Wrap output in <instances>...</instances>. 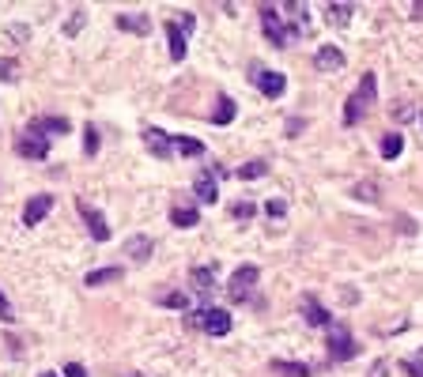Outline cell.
I'll use <instances>...</instances> for the list:
<instances>
[{
    "instance_id": "obj_1",
    "label": "cell",
    "mask_w": 423,
    "mask_h": 377,
    "mask_svg": "<svg viewBox=\"0 0 423 377\" xmlns=\"http://www.w3.org/2000/svg\"><path fill=\"white\" fill-rule=\"evenodd\" d=\"M257 264H242L234 275H231V283H227V294H231V302H246L249 294H254V283H257Z\"/></svg>"
},
{
    "instance_id": "obj_2",
    "label": "cell",
    "mask_w": 423,
    "mask_h": 377,
    "mask_svg": "<svg viewBox=\"0 0 423 377\" xmlns=\"http://www.w3.org/2000/svg\"><path fill=\"white\" fill-rule=\"evenodd\" d=\"M352 354H355L352 332L344 328V325H329V359H333V362H348Z\"/></svg>"
},
{
    "instance_id": "obj_3",
    "label": "cell",
    "mask_w": 423,
    "mask_h": 377,
    "mask_svg": "<svg viewBox=\"0 0 423 377\" xmlns=\"http://www.w3.org/2000/svg\"><path fill=\"white\" fill-rule=\"evenodd\" d=\"M193 325H201L208 336H227V332H231V313H227V309H201V313L193 317Z\"/></svg>"
},
{
    "instance_id": "obj_4",
    "label": "cell",
    "mask_w": 423,
    "mask_h": 377,
    "mask_svg": "<svg viewBox=\"0 0 423 377\" xmlns=\"http://www.w3.org/2000/svg\"><path fill=\"white\" fill-rule=\"evenodd\" d=\"M261 27H265V35H268V42H273L276 49L291 46V35L284 30V23H280V16L273 12V8H261Z\"/></svg>"
},
{
    "instance_id": "obj_5",
    "label": "cell",
    "mask_w": 423,
    "mask_h": 377,
    "mask_svg": "<svg viewBox=\"0 0 423 377\" xmlns=\"http://www.w3.org/2000/svg\"><path fill=\"white\" fill-rule=\"evenodd\" d=\"M254 83L261 87L265 98H280L287 91V76L284 72H265V68H254Z\"/></svg>"
},
{
    "instance_id": "obj_6",
    "label": "cell",
    "mask_w": 423,
    "mask_h": 377,
    "mask_svg": "<svg viewBox=\"0 0 423 377\" xmlns=\"http://www.w3.org/2000/svg\"><path fill=\"white\" fill-rule=\"evenodd\" d=\"M76 208H80V215L88 219V230H91V238H95V241H110V227H106L102 212H95L88 201H76Z\"/></svg>"
},
{
    "instance_id": "obj_7",
    "label": "cell",
    "mask_w": 423,
    "mask_h": 377,
    "mask_svg": "<svg viewBox=\"0 0 423 377\" xmlns=\"http://www.w3.org/2000/svg\"><path fill=\"white\" fill-rule=\"evenodd\" d=\"M16 155H23V159H46V155H49V140L35 136V132H23V136L16 140Z\"/></svg>"
},
{
    "instance_id": "obj_8",
    "label": "cell",
    "mask_w": 423,
    "mask_h": 377,
    "mask_svg": "<svg viewBox=\"0 0 423 377\" xmlns=\"http://www.w3.org/2000/svg\"><path fill=\"white\" fill-rule=\"evenodd\" d=\"M53 212V196L49 193H42V196H30L27 201V208H23V223L27 227H38L42 219H46Z\"/></svg>"
},
{
    "instance_id": "obj_9",
    "label": "cell",
    "mask_w": 423,
    "mask_h": 377,
    "mask_svg": "<svg viewBox=\"0 0 423 377\" xmlns=\"http://www.w3.org/2000/svg\"><path fill=\"white\" fill-rule=\"evenodd\" d=\"M302 317H306V325H314V328H329L333 325L329 309H325L314 294H302Z\"/></svg>"
},
{
    "instance_id": "obj_10",
    "label": "cell",
    "mask_w": 423,
    "mask_h": 377,
    "mask_svg": "<svg viewBox=\"0 0 423 377\" xmlns=\"http://www.w3.org/2000/svg\"><path fill=\"white\" fill-rule=\"evenodd\" d=\"M68 128H72V121H68V117H35L27 132H35V136L46 140V132H49V136H64Z\"/></svg>"
},
{
    "instance_id": "obj_11",
    "label": "cell",
    "mask_w": 423,
    "mask_h": 377,
    "mask_svg": "<svg viewBox=\"0 0 423 377\" xmlns=\"http://www.w3.org/2000/svg\"><path fill=\"white\" fill-rule=\"evenodd\" d=\"M144 143H148V151L155 155L159 162H167L170 155H174V143H170V136H167L162 128H148V132H144Z\"/></svg>"
},
{
    "instance_id": "obj_12",
    "label": "cell",
    "mask_w": 423,
    "mask_h": 377,
    "mask_svg": "<svg viewBox=\"0 0 423 377\" xmlns=\"http://www.w3.org/2000/svg\"><path fill=\"white\" fill-rule=\"evenodd\" d=\"M193 193H197V201H201V204H215V201H220V185H215L212 170L197 174V181H193Z\"/></svg>"
},
{
    "instance_id": "obj_13",
    "label": "cell",
    "mask_w": 423,
    "mask_h": 377,
    "mask_svg": "<svg viewBox=\"0 0 423 377\" xmlns=\"http://www.w3.org/2000/svg\"><path fill=\"white\" fill-rule=\"evenodd\" d=\"M117 27L129 30V35H151V16H144V12H121V16H117Z\"/></svg>"
},
{
    "instance_id": "obj_14",
    "label": "cell",
    "mask_w": 423,
    "mask_h": 377,
    "mask_svg": "<svg viewBox=\"0 0 423 377\" xmlns=\"http://www.w3.org/2000/svg\"><path fill=\"white\" fill-rule=\"evenodd\" d=\"M314 68H318V72H336V68H344V53L336 49V46H321L318 57H314Z\"/></svg>"
},
{
    "instance_id": "obj_15",
    "label": "cell",
    "mask_w": 423,
    "mask_h": 377,
    "mask_svg": "<svg viewBox=\"0 0 423 377\" xmlns=\"http://www.w3.org/2000/svg\"><path fill=\"white\" fill-rule=\"evenodd\" d=\"M170 223L181 227V230H189V227H197V223H201V212H197L193 204H178L174 212H170Z\"/></svg>"
},
{
    "instance_id": "obj_16",
    "label": "cell",
    "mask_w": 423,
    "mask_h": 377,
    "mask_svg": "<svg viewBox=\"0 0 423 377\" xmlns=\"http://www.w3.org/2000/svg\"><path fill=\"white\" fill-rule=\"evenodd\" d=\"M125 253H129L133 261H140V264H144V261L151 257V238H144V234H133V238L125 241Z\"/></svg>"
},
{
    "instance_id": "obj_17",
    "label": "cell",
    "mask_w": 423,
    "mask_h": 377,
    "mask_svg": "<svg viewBox=\"0 0 423 377\" xmlns=\"http://www.w3.org/2000/svg\"><path fill=\"white\" fill-rule=\"evenodd\" d=\"M189 283H193V291H197V294H208L215 287V268H193Z\"/></svg>"
},
{
    "instance_id": "obj_18",
    "label": "cell",
    "mask_w": 423,
    "mask_h": 377,
    "mask_svg": "<svg viewBox=\"0 0 423 377\" xmlns=\"http://www.w3.org/2000/svg\"><path fill=\"white\" fill-rule=\"evenodd\" d=\"M167 38H170V57H174V61H186L189 46H186V35L178 30V23H167Z\"/></svg>"
},
{
    "instance_id": "obj_19",
    "label": "cell",
    "mask_w": 423,
    "mask_h": 377,
    "mask_svg": "<svg viewBox=\"0 0 423 377\" xmlns=\"http://www.w3.org/2000/svg\"><path fill=\"white\" fill-rule=\"evenodd\" d=\"M325 12H329V23H333V27H348V23H352V16H355V8H352V4H340V0H336V4H329Z\"/></svg>"
},
{
    "instance_id": "obj_20",
    "label": "cell",
    "mask_w": 423,
    "mask_h": 377,
    "mask_svg": "<svg viewBox=\"0 0 423 377\" xmlns=\"http://www.w3.org/2000/svg\"><path fill=\"white\" fill-rule=\"evenodd\" d=\"M170 143H174V151H178V155H186V159H201V155H204V143H201V140H189V136H174Z\"/></svg>"
},
{
    "instance_id": "obj_21",
    "label": "cell",
    "mask_w": 423,
    "mask_h": 377,
    "mask_svg": "<svg viewBox=\"0 0 423 377\" xmlns=\"http://www.w3.org/2000/svg\"><path fill=\"white\" fill-rule=\"evenodd\" d=\"M212 121H215V125H231V121H234V98H231V95H220Z\"/></svg>"
},
{
    "instance_id": "obj_22",
    "label": "cell",
    "mask_w": 423,
    "mask_h": 377,
    "mask_svg": "<svg viewBox=\"0 0 423 377\" xmlns=\"http://www.w3.org/2000/svg\"><path fill=\"white\" fill-rule=\"evenodd\" d=\"M273 373H276V377H310V366H302V362H284V359H276V362H273Z\"/></svg>"
},
{
    "instance_id": "obj_23",
    "label": "cell",
    "mask_w": 423,
    "mask_h": 377,
    "mask_svg": "<svg viewBox=\"0 0 423 377\" xmlns=\"http://www.w3.org/2000/svg\"><path fill=\"white\" fill-rule=\"evenodd\" d=\"M355 95H359V102H363L367 109L374 106V95H378V80H374V72H363V83H359V91H355Z\"/></svg>"
},
{
    "instance_id": "obj_24",
    "label": "cell",
    "mask_w": 423,
    "mask_h": 377,
    "mask_svg": "<svg viewBox=\"0 0 423 377\" xmlns=\"http://www.w3.org/2000/svg\"><path fill=\"white\" fill-rule=\"evenodd\" d=\"M121 280V268H99V272H88L83 287H102V283H117Z\"/></svg>"
},
{
    "instance_id": "obj_25",
    "label": "cell",
    "mask_w": 423,
    "mask_h": 377,
    "mask_svg": "<svg viewBox=\"0 0 423 377\" xmlns=\"http://www.w3.org/2000/svg\"><path fill=\"white\" fill-rule=\"evenodd\" d=\"M400 151H405V136H400V132H386L382 136V159H397Z\"/></svg>"
},
{
    "instance_id": "obj_26",
    "label": "cell",
    "mask_w": 423,
    "mask_h": 377,
    "mask_svg": "<svg viewBox=\"0 0 423 377\" xmlns=\"http://www.w3.org/2000/svg\"><path fill=\"white\" fill-rule=\"evenodd\" d=\"M155 302L167 306V309H189V294H186V291H162Z\"/></svg>"
},
{
    "instance_id": "obj_27",
    "label": "cell",
    "mask_w": 423,
    "mask_h": 377,
    "mask_svg": "<svg viewBox=\"0 0 423 377\" xmlns=\"http://www.w3.org/2000/svg\"><path fill=\"white\" fill-rule=\"evenodd\" d=\"M265 174H268V162L265 159H254V162H246L242 170H238L242 181H257V177H265Z\"/></svg>"
},
{
    "instance_id": "obj_28",
    "label": "cell",
    "mask_w": 423,
    "mask_h": 377,
    "mask_svg": "<svg viewBox=\"0 0 423 377\" xmlns=\"http://www.w3.org/2000/svg\"><path fill=\"white\" fill-rule=\"evenodd\" d=\"M367 114V106L359 102V95L348 98V109H344V125H359V117Z\"/></svg>"
},
{
    "instance_id": "obj_29",
    "label": "cell",
    "mask_w": 423,
    "mask_h": 377,
    "mask_svg": "<svg viewBox=\"0 0 423 377\" xmlns=\"http://www.w3.org/2000/svg\"><path fill=\"white\" fill-rule=\"evenodd\" d=\"M352 193H355V201H367V204H378V185H374V181H359V185H355V188H352Z\"/></svg>"
},
{
    "instance_id": "obj_30",
    "label": "cell",
    "mask_w": 423,
    "mask_h": 377,
    "mask_svg": "<svg viewBox=\"0 0 423 377\" xmlns=\"http://www.w3.org/2000/svg\"><path fill=\"white\" fill-rule=\"evenodd\" d=\"M0 80H4V83L19 80V64H16L12 57H0Z\"/></svg>"
},
{
    "instance_id": "obj_31",
    "label": "cell",
    "mask_w": 423,
    "mask_h": 377,
    "mask_svg": "<svg viewBox=\"0 0 423 377\" xmlns=\"http://www.w3.org/2000/svg\"><path fill=\"white\" fill-rule=\"evenodd\" d=\"M254 212H257V208L249 204V201H238V204L231 208V215H234V219H242V223H249V219H254Z\"/></svg>"
},
{
    "instance_id": "obj_32",
    "label": "cell",
    "mask_w": 423,
    "mask_h": 377,
    "mask_svg": "<svg viewBox=\"0 0 423 377\" xmlns=\"http://www.w3.org/2000/svg\"><path fill=\"white\" fill-rule=\"evenodd\" d=\"M83 151H88V155H95V151H99V128H83Z\"/></svg>"
},
{
    "instance_id": "obj_33",
    "label": "cell",
    "mask_w": 423,
    "mask_h": 377,
    "mask_svg": "<svg viewBox=\"0 0 423 377\" xmlns=\"http://www.w3.org/2000/svg\"><path fill=\"white\" fill-rule=\"evenodd\" d=\"M393 117L397 121H412V117H416V109H412V102H397L393 106Z\"/></svg>"
},
{
    "instance_id": "obj_34",
    "label": "cell",
    "mask_w": 423,
    "mask_h": 377,
    "mask_svg": "<svg viewBox=\"0 0 423 377\" xmlns=\"http://www.w3.org/2000/svg\"><path fill=\"white\" fill-rule=\"evenodd\" d=\"M400 370H405L408 377H423V362L419 359H405V362H400Z\"/></svg>"
},
{
    "instance_id": "obj_35",
    "label": "cell",
    "mask_w": 423,
    "mask_h": 377,
    "mask_svg": "<svg viewBox=\"0 0 423 377\" xmlns=\"http://www.w3.org/2000/svg\"><path fill=\"white\" fill-rule=\"evenodd\" d=\"M265 212H268V219H273V215L280 219V215L287 212V204H284V201H268V204H265Z\"/></svg>"
},
{
    "instance_id": "obj_36",
    "label": "cell",
    "mask_w": 423,
    "mask_h": 377,
    "mask_svg": "<svg viewBox=\"0 0 423 377\" xmlns=\"http://www.w3.org/2000/svg\"><path fill=\"white\" fill-rule=\"evenodd\" d=\"M371 377H389V359H378L371 366Z\"/></svg>"
},
{
    "instance_id": "obj_37",
    "label": "cell",
    "mask_w": 423,
    "mask_h": 377,
    "mask_svg": "<svg viewBox=\"0 0 423 377\" xmlns=\"http://www.w3.org/2000/svg\"><path fill=\"white\" fill-rule=\"evenodd\" d=\"M0 321H16V313H12V302H8L4 294H0Z\"/></svg>"
},
{
    "instance_id": "obj_38",
    "label": "cell",
    "mask_w": 423,
    "mask_h": 377,
    "mask_svg": "<svg viewBox=\"0 0 423 377\" xmlns=\"http://www.w3.org/2000/svg\"><path fill=\"white\" fill-rule=\"evenodd\" d=\"M64 377H88V370H83L80 362H68V366H64Z\"/></svg>"
},
{
    "instance_id": "obj_39",
    "label": "cell",
    "mask_w": 423,
    "mask_h": 377,
    "mask_svg": "<svg viewBox=\"0 0 423 377\" xmlns=\"http://www.w3.org/2000/svg\"><path fill=\"white\" fill-rule=\"evenodd\" d=\"M80 27H83V12H72V19H68V27H64V30H68V35H76Z\"/></svg>"
},
{
    "instance_id": "obj_40",
    "label": "cell",
    "mask_w": 423,
    "mask_h": 377,
    "mask_svg": "<svg viewBox=\"0 0 423 377\" xmlns=\"http://www.w3.org/2000/svg\"><path fill=\"white\" fill-rule=\"evenodd\" d=\"M299 128H302V117H291V121H287V136H295Z\"/></svg>"
},
{
    "instance_id": "obj_41",
    "label": "cell",
    "mask_w": 423,
    "mask_h": 377,
    "mask_svg": "<svg viewBox=\"0 0 423 377\" xmlns=\"http://www.w3.org/2000/svg\"><path fill=\"white\" fill-rule=\"evenodd\" d=\"M412 19H423V4H412Z\"/></svg>"
},
{
    "instance_id": "obj_42",
    "label": "cell",
    "mask_w": 423,
    "mask_h": 377,
    "mask_svg": "<svg viewBox=\"0 0 423 377\" xmlns=\"http://www.w3.org/2000/svg\"><path fill=\"white\" fill-rule=\"evenodd\" d=\"M38 377H57V373H49V370H46V373H38Z\"/></svg>"
}]
</instances>
